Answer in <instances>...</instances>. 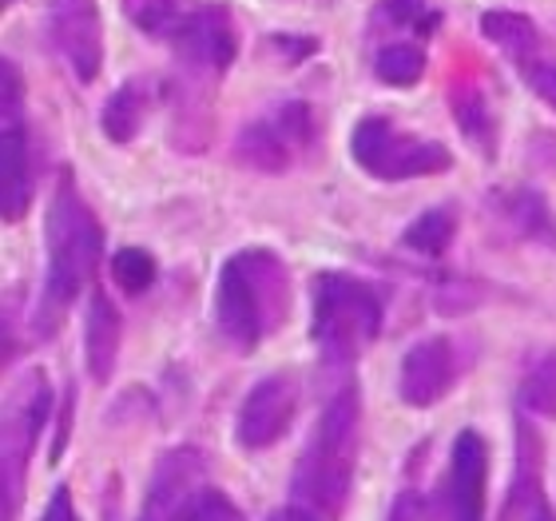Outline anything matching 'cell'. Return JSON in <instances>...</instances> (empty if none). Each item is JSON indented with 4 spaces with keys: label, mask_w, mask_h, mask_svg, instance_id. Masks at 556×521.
Returning <instances> with one entry per match:
<instances>
[{
    "label": "cell",
    "mask_w": 556,
    "mask_h": 521,
    "mask_svg": "<svg viewBox=\"0 0 556 521\" xmlns=\"http://www.w3.org/2000/svg\"><path fill=\"white\" fill-rule=\"evenodd\" d=\"M100 251H104V227L76 191L72 172H60L45 215V287H40V302H36L40 338L64 323L68 307L92 283Z\"/></svg>",
    "instance_id": "6da1fadb"
},
{
    "label": "cell",
    "mask_w": 556,
    "mask_h": 521,
    "mask_svg": "<svg viewBox=\"0 0 556 521\" xmlns=\"http://www.w3.org/2000/svg\"><path fill=\"white\" fill-rule=\"evenodd\" d=\"M362 442V402L354 386L330 394L323 414L314 422L311 438L302 446V458L294 466V498L302 510H311L318 521H338L350 501L354 466H358Z\"/></svg>",
    "instance_id": "7a4b0ae2"
},
{
    "label": "cell",
    "mask_w": 556,
    "mask_h": 521,
    "mask_svg": "<svg viewBox=\"0 0 556 521\" xmlns=\"http://www.w3.org/2000/svg\"><path fill=\"white\" fill-rule=\"evenodd\" d=\"M290 314V271L267 247L235 251L215 283V326L235 350H251L275 335Z\"/></svg>",
    "instance_id": "3957f363"
},
{
    "label": "cell",
    "mask_w": 556,
    "mask_h": 521,
    "mask_svg": "<svg viewBox=\"0 0 556 521\" xmlns=\"http://www.w3.org/2000/svg\"><path fill=\"white\" fill-rule=\"evenodd\" d=\"M386 319L382 290L346 271H323L314 278L311 335L330 367H350L370 347Z\"/></svg>",
    "instance_id": "277c9868"
},
{
    "label": "cell",
    "mask_w": 556,
    "mask_h": 521,
    "mask_svg": "<svg viewBox=\"0 0 556 521\" xmlns=\"http://www.w3.org/2000/svg\"><path fill=\"white\" fill-rule=\"evenodd\" d=\"M350 151L354 163L374 179L397 184V179H421V175L450 172L453 156L445 144L414 132H402L394 120L386 116H362L350 136Z\"/></svg>",
    "instance_id": "5b68a950"
},
{
    "label": "cell",
    "mask_w": 556,
    "mask_h": 521,
    "mask_svg": "<svg viewBox=\"0 0 556 521\" xmlns=\"http://www.w3.org/2000/svg\"><path fill=\"white\" fill-rule=\"evenodd\" d=\"M48 414H52V386L40 371H28L12 386L9 406H4V521H16L28 458H33V446Z\"/></svg>",
    "instance_id": "8992f818"
},
{
    "label": "cell",
    "mask_w": 556,
    "mask_h": 521,
    "mask_svg": "<svg viewBox=\"0 0 556 521\" xmlns=\"http://www.w3.org/2000/svg\"><path fill=\"white\" fill-rule=\"evenodd\" d=\"M314 139V116L302 100L270 108L235 136V160L263 175H282L302 160Z\"/></svg>",
    "instance_id": "52a82bcc"
},
{
    "label": "cell",
    "mask_w": 556,
    "mask_h": 521,
    "mask_svg": "<svg viewBox=\"0 0 556 521\" xmlns=\"http://www.w3.org/2000/svg\"><path fill=\"white\" fill-rule=\"evenodd\" d=\"M4 132H0V203L4 220H24V211L33 203V139L24 124V96L16 64L4 60Z\"/></svg>",
    "instance_id": "ba28073f"
},
{
    "label": "cell",
    "mask_w": 556,
    "mask_h": 521,
    "mask_svg": "<svg viewBox=\"0 0 556 521\" xmlns=\"http://www.w3.org/2000/svg\"><path fill=\"white\" fill-rule=\"evenodd\" d=\"M489 446L477 430H462L453 438L450 470L441 477L429 521H485Z\"/></svg>",
    "instance_id": "9c48e42d"
},
{
    "label": "cell",
    "mask_w": 556,
    "mask_h": 521,
    "mask_svg": "<svg viewBox=\"0 0 556 521\" xmlns=\"http://www.w3.org/2000/svg\"><path fill=\"white\" fill-rule=\"evenodd\" d=\"M45 33L52 52L64 57L72 76L92 84L104 69V21L96 0H48Z\"/></svg>",
    "instance_id": "30bf717a"
},
{
    "label": "cell",
    "mask_w": 556,
    "mask_h": 521,
    "mask_svg": "<svg viewBox=\"0 0 556 521\" xmlns=\"http://www.w3.org/2000/svg\"><path fill=\"white\" fill-rule=\"evenodd\" d=\"M302 402V386L290 371L267 374L263 383L247 390L239 418H235V442L243 450H267L278 438H287V430L294 426Z\"/></svg>",
    "instance_id": "8fae6325"
},
{
    "label": "cell",
    "mask_w": 556,
    "mask_h": 521,
    "mask_svg": "<svg viewBox=\"0 0 556 521\" xmlns=\"http://www.w3.org/2000/svg\"><path fill=\"white\" fill-rule=\"evenodd\" d=\"M175 57L199 72H227L239 57V33L227 4H195L172 36Z\"/></svg>",
    "instance_id": "7c38bea8"
},
{
    "label": "cell",
    "mask_w": 556,
    "mask_h": 521,
    "mask_svg": "<svg viewBox=\"0 0 556 521\" xmlns=\"http://www.w3.org/2000/svg\"><path fill=\"white\" fill-rule=\"evenodd\" d=\"M462 374H465L462 347L445 335H433V338H421V343H414V347L406 350L397 390H402V402L406 406L426 410V406L441 402V398L457 386Z\"/></svg>",
    "instance_id": "4fadbf2b"
},
{
    "label": "cell",
    "mask_w": 556,
    "mask_h": 521,
    "mask_svg": "<svg viewBox=\"0 0 556 521\" xmlns=\"http://www.w3.org/2000/svg\"><path fill=\"white\" fill-rule=\"evenodd\" d=\"M203 489V454L199 450H172L163 454L148 486V501L139 521H184L187 506Z\"/></svg>",
    "instance_id": "5bb4252c"
},
{
    "label": "cell",
    "mask_w": 556,
    "mask_h": 521,
    "mask_svg": "<svg viewBox=\"0 0 556 521\" xmlns=\"http://www.w3.org/2000/svg\"><path fill=\"white\" fill-rule=\"evenodd\" d=\"M501 521H556L541 482V438L529 430V422H517V474H513Z\"/></svg>",
    "instance_id": "9a60e30c"
},
{
    "label": "cell",
    "mask_w": 556,
    "mask_h": 521,
    "mask_svg": "<svg viewBox=\"0 0 556 521\" xmlns=\"http://www.w3.org/2000/svg\"><path fill=\"white\" fill-rule=\"evenodd\" d=\"M119 335H124L119 311L112 307V299H108L104 290H92L88 319H84V362H88V374H92L96 383H108L112 371H116Z\"/></svg>",
    "instance_id": "2e32d148"
},
{
    "label": "cell",
    "mask_w": 556,
    "mask_h": 521,
    "mask_svg": "<svg viewBox=\"0 0 556 521\" xmlns=\"http://www.w3.org/2000/svg\"><path fill=\"white\" fill-rule=\"evenodd\" d=\"M151 100H155V88L143 76H131L128 84H119L116 92L108 96L104 112H100V128L112 144H131V139L143 132L151 112Z\"/></svg>",
    "instance_id": "e0dca14e"
},
{
    "label": "cell",
    "mask_w": 556,
    "mask_h": 521,
    "mask_svg": "<svg viewBox=\"0 0 556 521\" xmlns=\"http://www.w3.org/2000/svg\"><path fill=\"white\" fill-rule=\"evenodd\" d=\"M501 215L509 220V227L521 235L525 244H541L556 251V211L548 208V199L533 187H513L497 196Z\"/></svg>",
    "instance_id": "ac0fdd59"
},
{
    "label": "cell",
    "mask_w": 556,
    "mask_h": 521,
    "mask_svg": "<svg viewBox=\"0 0 556 521\" xmlns=\"http://www.w3.org/2000/svg\"><path fill=\"white\" fill-rule=\"evenodd\" d=\"M481 33H485L489 45H497L517 69H525V64L536 57H545V40H541L536 24L529 21L525 12L489 9L485 16H481Z\"/></svg>",
    "instance_id": "d6986e66"
},
{
    "label": "cell",
    "mask_w": 556,
    "mask_h": 521,
    "mask_svg": "<svg viewBox=\"0 0 556 521\" xmlns=\"http://www.w3.org/2000/svg\"><path fill=\"white\" fill-rule=\"evenodd\" d=\"M450 108H453V120H457L462 136H469V144H477L485 156H493L497 120H493V112H489L485 92H481L473 80H457L450 88Z\"/></svg>",
    "instance_id": "ffe728a7"
},
{
    "label": "cell",
    "mask_w": 556,
    "mask_h": 521,
    "mask_svg": "<svg viewBox=\"0 0 556 521\" xmlns=\"http://www.w3.org/2000/svg\"><path fill=\"white\" fill-rule=\"evenodd\" d=\"M370 24L378 33H417L426 40L441 28V12L426 9V0H378L370 12Z\"/></svg>",
    "instance_id": "44dd1931"
},
{
    "label": "cell",
    "mask_w": 556,
    "mask_h": 521,
    "mask_svg": "<svg viewBox=\"0 0 556 521\" xmlns=\"http://www.w3.org/2000/svg\"><path fill=\"white\" fill-rule=\"evenodd\" d=\"M374 72L390 88H414L426 76V48L417 45V40H390V45L378 48Z\"/></svg>",
    "instance_id": "7402d4cb"
},
{
    "label": "cell",
    "mask_w": 556,
    "mask_h": 521,
    "mask_svg": "<svg viewBox=\"0 0 556 521\" xmlns=\"http://www.w3.org/2000/svg\"><path fill=\"white\" fill-rule=\"evenodd\" d=\"M521 402L533 414L556 418V347L536 350L521 374Z\"/></svg>",
    "instance_id": "603a6c76"
},
{
    "label": "cell",
    "mask_w": 556,
    "mask_h": 521,
    "mask_svg": "<svg viewBox=\"0 0 556 521\" xmlns=\"http://www.w3.org/2000/svg\"><path fill=\"white\" fill-rule=\"evenodd\" d=\"M457 235V211L453 208H429L426 215H417L406 227V247L417 251V256H441L450 239Z\"/></svg>",
    "instance_id": "cb8c5ba5"
},
{
    "label": "cell",
    "mask_w": 556,
    "mask_h": 521,
    "mask_svg": "<svg viewBox=\"0 0 556 521\" xmlns=\"http://www.w3.org/2000/svg\"><path fill=\"white\" fill-rule=\"evenodd\" d=\"M124 12H128V21L136 24L139 33L148 36H160V40H172L175 28L184 24L187 0H119Z\"/></svg>",
    "instance_id": "d4e9b609"
},
{
    "label": "cell",
    "mask_w": 556,
    "mask_h": 521,
    "mask_svg": "<svg viewBox=\"0 0 556 521\" xmlns=\"http://www.w3.org/2000/svg\"><path fill=\"white\" fill-rule=\"evenodd\" d=\"M112 278H116L119 290L143 295L155 283V259L148 251H139V247H124V251L112 256Z\"/></svg>",
    "instance_id": "484cf974"
},
{
    "label": "cell",
    "mask_w": 556,
    "mask_h": 521,
    "mask_svg": "<svg viewBox=\"0 0 556 521\" xmlns=\"http://www.w3.org/2000/svg\"><path fill=\"white\" fill-rule=\"evenodd\" d=\"M521 76H525V84H529V88H533V92L556 112V60H548V57L529 60V64L521 69Z\"/></svg>",
    "instance_id": "4316f807"
},
{
    "label": "cell",
    "mask_w": 556,
    "mask_h": 521,
    "mask_svg": "<svg viewBox=\"0 0 556 521\" xmlns=\"http://www.w3.org/2000/svg\"><path fill=\"white\" fill-rule=\"evenodd\" d=\"M267 48L282 52V60H306V57H314L318 40H314V36H267Z\"/></svg>",
    "instance_id": "83f0119b"
},
{
    "label": "cell",
    "mask_w": 556,
    "mask_h": 521,
    "mask_svg": "<svg viewBox=\"0 0 556 521\" xmlns=\"http://www.w3.org/2000/svg\"><path fill=\"white\" fill-rule=\"evenodd\" d=\"M40 521H80L76 518V506H72V494L68 486H60L56 494H52V501H48V510Z\"/></svg>",
    "instance_id": "f1b7e54d"
},
{
    "label": "cell",
    "mask_w": 556,
    "mask_h": 521,
    "mask_svg": "<svg viewBox=\"0 0 556 521\" xmlns=\"http://www.w3.org/2000/svg\"><path fill=\"white\" fill-rule=\"evenodd\" d=\"M417 513H421V498H417V489H402L394 501V510H390V521H417Z\"/></svg>",
    "instance_id": "f546056e"
},
{
    "label": "cell",
    "mask_w": 556,
    "mask_h": 521,
    "mask_svg": "<svg viewBox=\"0 0 556 521\" xmlns=\"http://www.w3.org/2000/svg\"><path fill=\"white\" fill-rule=\"evenodd\" d=\"M267 521H318L311 510H302V506H282V510H275Z\"/></svg>",
    "instance_id": "4dcf8cb0"
},
{
    "label": "cell",
    "mask_w": 556,
    "mask_h": 521,
    "mask_svg": "<svg viewBox=\"0 0 556 521\" xmlns=\"http://www.w3.org/2000/svg\"><path fill=\"white\" fill-rule=\"evenodd\" d=\"M4 4H16V0H4Z\"/></svg>",
    "instance_id": "1f68e13d"
}]
</instances>
